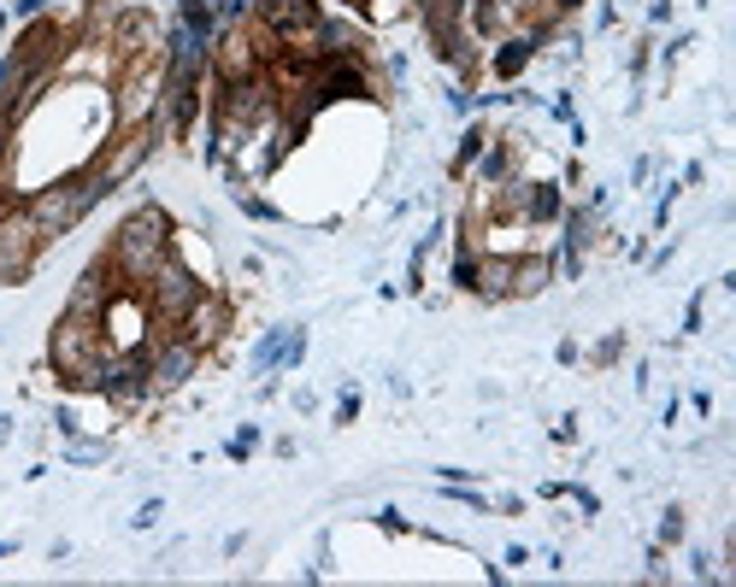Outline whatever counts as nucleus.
<instances>
[{
	"mask_svg": "<svg viewBox=\"0 0 736 587\" xmlns=\"http://www.w3.org/2000/svg\"><path fill=\"white\" fill-rule=\"evenodd\" d=\"M171 259V218L159 206H141V212L118 229V270L136 282H154V270Z\"/></svg>",
	"mask_w": 736,
	"mask_h": 587,
	"instance_id": "1",
	"label": "nucleus"
},
{
	"mask_svg": "<svg viewBox=\"0 0 736 587\" xmlns=\"http://www.w3.org/2000/svg\"><path fill=\"white\" fill-rule=\"evenodd\" d=\"M100 195H107V182H100V177H71L59 188H42V195L30 200V218H36V229H42V241L66 236V229L84 218Z\"/></svg>",
	"mask_w": 736,
	"mask_h": 587,
	"instance_id": "2",
	"label": "nucleus"
},
{
	"mask_svg": "<svg viewBox=\"0 0 736 587\" xmlns=\"http://www.w3.org/2000/svg\"><path fill=\"white\" fill-rule=\"evenodd\" d=\"M200 294H207V288L195 282V270H189V265L166 259V265L154 270V311H159L166 324H183V318H189V306L200 300Z\"/></svg>",
	"mask_w": 736,
	"mask_h": 587,
	"instance_id": "3",
	"label": "nucleus"
},
{
	"mask_svg": "<svg viewBox=\"0 0 736 587\" xmlns=\"http://www.w3.org/2000/svg\"><path fill=\"white\" fill-rule=\"evenodd\" d=\"M36 241H42V229H36L30 206L18 218H0V282H18L36 259Z\"/></svg>",
	"mask_w": 736,
	"mask_h": 587,
	"instance_id": "4",
	"label": "nucleus"
},
{
	"mask_svg": "<svg viewBox=\"0 0 736 587\" xmlns=\"http://www.w3.org/2000/svg\"><path fill=\"white\" fill-rule=\"evenodd\" d=\"M195 365H200L195 341H166L154 352V365H148V388H183L195 376Z\"/></svg>",
	"mask_w": 736,
	"mask_h": 587,
	"instance_id": "5",
	"label": "nucleus"
},
{
	"mask_svg": "<svg viewBox=\"0 0 736 587\" xmlns=\"http://www.w3.org/2000/svg\"><path fill=\"white\" fill-rule=\"evenodd\" d=\"M189 335H183V341H195V347H213L218 335H224V324H230V311H224V300H213V294H200V300L189 306Z\"/></svg>",
	"mask_w": 736,
	"mask_h": 587,
	"instance_id": "6",
	"label": "nucleus"
},
{
	"mask_svg": "<svg viewBox=\"0 0 736 587\" xmlns=\"http://www.w3.org/2000/svg\"><path fill=\"white\" fill-rule=\"evenodd\" d=\"M148 147H154V130H141V136H130L125 147H118V153H107V159H100V171H95V177H100V182H107V188H112L118 177H130V171H136V165H141V159H148Z\"/></svg>",
	"mask_w": 736,
	"mask_h": 587,
	"instance_id": "7",
	"label": "nucleus"
},
{
	"mask_svg": "<svg viewBox=\"0 0 736 587\" xmlns=\"http://www.w3.org/2000/svg\"><path fill=\"white\" fill-rule=\"evenodd\" d=\"M71 311H77V318H100V311H107V277H100V265L89 270L84 282H77V294H71Z\"/></svg>",
	"mask_w": 736,
	"mask_h": 587,
	"instance_id": "8",
	"label": "nucleus"
},
{
	"mask_svg": "<svg viewBox=\"0 0 736 587\" xmlns=\"http://www.w3.org/2000/svg\"><path fill=\"white\" fill-rule=\"evenodd\" d=\"M218 71L230 77V82H248L254 77V48L242 36H230V41H224V53H218Z\"/></svg>",
	"mask_w": 736,
	"mask_h": 587,
	"instance_id": "9",
	"label": "nucleus"
},
{
	"mask_svg": "<svg viewBox=\"0 0 736 587\" xmlns=\"http://www.w3.org/2000/svg\"><path fill=\"white\" fill-rule=\"evenodd\" d=\"M548 277H555V265H548V259H524V265H513V288H507V294H542Z\"/></svg>",
	"mask_w": 736,
	"mask_h": 587,
	"instance_id": "10",
	"label": "nucleus"
},
{
	"mask_svg": "<svg viewBox=\"0 0 736 587\" xmlns=\"http://www.w3.org/2000/svg\"><path fill=\"white\" fill-rule=\"evenodd\" d=\"M478 288H483V294H507V288H513V259H489V265H478Z\"/></svg>",
	"mask_w": 736,
	"mask_h": 587,
	"instance_id": "11",
	"label": "nucleus"
},
{
	"mask_svg": "<svg viewBox=\"0 0 736 587\" xmlns=\"http://www.w3.org/2000/svg\"><path fill=\"white\" fill-rule=\"evenodd\" d=\"M524 59H530V41H507V53H495V71H501V77H513Z\"/></svg>",
	"mask_w": 736,
	"mask_h": 587,
	"instance_id": "12",
	"label": "nucleus"
},
{
	"mask_svg": "<svg viewBox=\"0 0 736 587\" xmlns=\"http://www.w3.org/2000/svg\"><path fill=\"white\" fill-rule=\"evenodd\" d=\"M560 212V195L555 188H537V195H530V218H555Z\"/></svg>",
	"mask_w": 736,
	"mask_h": 587,
	"instance_id": "13",
	"label": "nucleus"
},
{
	"mask_svg": "<svg viewBox=\"0 0 736 587\" xmlns=\"http://www.w3.org/2000/svg\"><path fill=\"white\" fill-rule=\"evenodd\" d=\"M71 458L77 465H95V458H107V447H100V440H84V447H71Z\"/></svg>",
	"mask_w": 736,
	"mask_h": 587,
	"instance_id": "14",
	"label": "nucleus"
},
{
	"mask_svg": "<svg viewBox=\"0 0 736 587\" xmlns=\"http://www.w3.org/2000/svg\"><path fill=\"white\" fill-rule=\"evenodd\" d=\"M454 282H465V288H478V265H472V259H460V265H454Z\"/></svg>",
	"mask_w": 736,
	"mask_h": 587,
	"instance_id": "15",
	"label": "nucleus"
},
{
	"mask_svg": "<svg viewBox=\"0 0 736 587\" xmlns=\"http://www.w3.org/2000/svg\"><path fill=\"white\" fill-rule=\"evenodd\" d=\"M18 12H42V0H18Z\"/></svg>",
	"mask_w": 736,
	"mask_h": 587,
	"instance_id": "16",
	"label": "nucleus"
},
{
	"mask_svg": "<svg viewBox=\"0 0 736 587\" xmlns=\"http://www.w3.org/2000/svg\"><path fill=\"white\" fill-rule=\"evenodd\" d=\"M507 7H524V0H507Z\"/></svg>",
	"mask_w": 736,
	"mask_h": 587,
	"instance_id": "17",
	"label": "nucleus"
},
{
	"mask_svg": "<svg viewBox=\"0 0 736 587\" xmlns=\"http://www.w3.org/2000/svg\"><path fill=\"white\" fill-rule=\"evenodd\" d=\"M560 7H578V0H560Z\"/></svg>",
	"mask_w": 736,
	"mask_h": 587,
	"instance_id": "18",
	"label": "nucleus"
}]
</instances>
